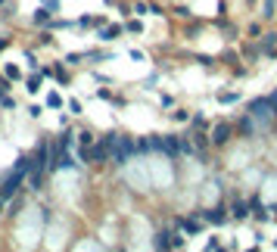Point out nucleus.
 Listing matches in <instances>:
<instances>
[{
	"mask_svg": "<svg viewBox=\"0 0 277 252\" xmlns=\"http://www.w3.org/2000/svg\"><path fill=\"white\" fill-rule=\"evenodd\" d=\"M131 153V140L128 137H109L106 143V156H112L115 162H125V156Z\"/></svg>",
	"mask_w": 277,
	"mask_h": 252,
	"instance_id": "f257e3e1",
	"label": "nucleus"
},
{
	"mask_svg": "<svg viewBox=\"0 0 277 252\" xmlns=\"http://www.w3.org/2000/svg\"><path fill=\"white\" fill-rule=\"evenodd\" d=\"M271 106H274V103H271V100H259V103H256V106H252V112H256V116H259L262 122H268V119L274 116V112H271Z\"/></svg>",
	"mask_w": 277,
	"mask_h": 252,
	"instance_id": "f03ea898",
	"label": "nucleus"
},
{
	"mask_svg": "<svg viewBox=\"0 0 277 252\" xmlns=\"http://www.w3.org/2000/svg\"><path fill=\"white\" fill-rule=\"evenodd\" d=\"M227 137H230V128H224V125H218V128H215V137H212V140H215V143H224Z\"/></svg>",
	"mask_w": 277,
	"mask_h": 252,
	"instance_id": "7ed1b4c3",
	"label": "nucleus"
},
{
	"mask_svg": "<svg viewBox=\"0 0 277 252\" xmlns=\"http://www.w3.org/2000/svg\"><path fill=\"white\" fill-rule=\"evenodd\" d=\"M3 202H6V199H3V196H0V209H3Z\"/></svg>",
	"mask_w": 277,
	"mask_h": 252,
	"instance_id": "39448f33",
	"label": "nucleus"
},
{
	"mask_svg": "<svg viewBox=\"0 0 277 252\" xmlns=\"http://www.w3.org/2000/svg\"><path fill=\"white\" fill-rule=\"evenodd\" d=\"M271 103H274V106H277V94H274V97H271Z\"/></svg>",
	"mask_w": 277,
	"mask_h": 252,
	"instance_id": "20e7f679",
	"label": "nucleus"
}]
</instances>
